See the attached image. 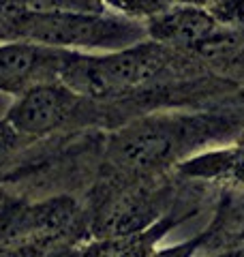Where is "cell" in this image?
I'll return each mask as SVG.
<instances>
[{"label":"cell","instance_id":"9","mask_svg":"<svg viewBox=\"0 0 244 257\" xmlns=\"http://www.w3.org/2000/svg\"><path fill=\"white\" fill-rule=\"evenodd\" d=\"M203 9L221 28L244 30V0H206Z\"/></svg>","mask_w":244,"mask_h":257},{"label":"cell","instance_id":"12","mask_svg":"<svg viewBox=\"0 0 244 257\" xmlns=\"http://www.w3.org/2000/svg\"><path fill=\"white\" fill-rule=\"evenodd\" d=\"M15 140H18V133H15L13 126L5 120V122L0 124V165H3V161L7 159V155L13 150Z\"/></svg>","mask_w":244,"mask_h":257},{"label":"cell","instance_id":"8","mask_svg":"<svg viewBox=\"0 0 244 257\" xmlns=\"http://www.w3.org/2000/svg\"><path fill=\"white\" fill-rule=\"evenodd\" d=\"M152 214H154V204L148 195H142V193L122 195L105 210L101 229L109 238L140 234L150 225Z\"/></svg>","mask_w":244,"mask_h":257},{"label":"cell","instance_id":"2","mask_svg":"<svg viewBox=\"0 0 244 257\" xmlns=\"http://www.w3.org/2000/svg\"><path fill=\"white\" fill-rule=\"evenodd\" d=\"M178 52L152 39L101 56L67 52L58 79L79 96H116L163 77L178 62Z\"/></svg>","mask_w":244,"mask_h":257},{"label":"cell","instance_id":"3","mask_svg":"<svg viewBox=\"0 0 244 257\" xmlns=\"http://www.w3.org/2000/svg\"><path fill=\"white\" fill-rule=\"evenodd\" d=\"M210 128L208 118L157 114L146 116L113 135L109 142L111 163L127 172H152L172 163L186 144L203 140Z\"/></svg>","mask_w":244,"mask_h":257},{"label":"cell","instance_id":"4","mask_svg":"<svg viewBox=\"0 0 244 257\" xmlns=\"http://www.w3.org/2000/svg\"><path fill=\"white\" fill-rule=\"evenodd\" d=\"M79 94L60 79L43 82L24 90L7 114V122L18 135H45L73 116Z\"/></svg>","mask_w":244,"mask_h":257},{"label":"cell","instance_id":"1","mask_svg":"<svg viewBox=\"0 0 244 257\" xmlns=\"http://www.w3.org/2000/svg\"><path fill=\"white\" fill-rule=\"evenodd\" d=\"M20 41H32L69 52H116L148 39L146 22L120 13L37 11L22 9L9 22Z\"/></svg>","mask_w":244,"mask_h":257},{"label":"cell","instance_id":"6","mask_svg":"<svg viewBox=\"0 0 244 257\" xmlns=\"http://www.w3.org/2000/svg\"><path fill=\"white\" fill-rule=\"evenodd\" d=\"M146 28L148 39L180 52H193L216 32L225 30L203 7L184 3H174L165 11L152 15L150 20H146Z\"/></svg>","mask_w":244,"mask_h":257},{"label":"cell","instance_id":"7","mask_svg":"<svg viewBox=\"0 0 244 257\" xmlns=\"http://www.w3.org/2000/svg\"><path fill=\"white\" fill-rule=\"evenodd\" d=\"M178 172L186 178L227 180L244 184V142L227 148L206 150L178 163Z\"/></svg>","mask_w":244,"mask_h":257},{"label":"cell","instance_id":"11","mask_svg":"<svg viewBox=\"0 0 244 257\" xmlns=\"http://www.w3.org/2000/svg\"><path fill=\"white\" fill-rule=\"evenodd\" d=\"M30 7L37 11H84V13L107 11V7L101 0H30Z\"/></svg>","mask_w":244,"mask_h":257},{"label":"cell","instance_id":"14","mask_svg":"<svg viewBox=\"0 0 244 257\" xmlns=\"http://www.w3.org/2000/svg\"><path fill=\"white\" fill-rule=\"evenodd\" d=\"M176 3H184V5H199V7H203V3H206V0H176Z\"/></svg>","mask_w":244,"mask_h":257},{"label":"cell","instance_id":"13","mask_svg":"<svg viewBox=\"0 0 244 257\" xmlns=\"http://www.w3.org/2000/svg\"><path fill=\"white\" fill-rule=\"evenodd\" d=\"M206 238H208V234H203L201 238H195V240H189V242H184V244L172 246V248H167V251H163V253H157L154 257H191L193 251H195V248H197Z\"/></svg>","mask_w":244,"mask_h":257},{"label":"cell","instance_id":"10","mask_svg":"<svg viewBox=\"0 0 244 257\" xmlns=\"http://www.w3.org/2000/svg\"><path fill=\"white\" fill-rule=\"evenodd\" d=\"M101 3L105 7H111V9L118 11L120 15L146 22V20H150L152 15L165 11L176 0H101Z\"/></svg>","mask_w":244,"mask_h":257},{"label":"cell","instance_id":"5","mask_svg":"<svg viewBox=\"0 0 244 257\" xmlns=\"http://www.w3.org/2000/svg\"><path fill=\"white\" fill-rule=\"evenodd\" d=\"M69 50H56L32 41H11L0 45V92L22 94L24 90L56 82Z\"/></svg>","mask_w":244,"mask_h":257}]
</instances>
